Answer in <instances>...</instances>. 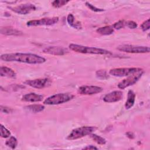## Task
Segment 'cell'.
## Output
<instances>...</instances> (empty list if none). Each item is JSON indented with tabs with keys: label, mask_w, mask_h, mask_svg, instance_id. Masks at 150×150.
Segmentation results:
<instances>
[{
	"label": "cell",
	"mask_w": 150,
	"mask_h": 150,
	"mask_svg": "<svg viewBox=\"0 0 150 150\" xmlns=\"http://www.w3.org/2000/svg\"><path fill=\"white\" fill-rule=\"evenodd\" d=\"M1 59L5 62H16L33 64H42L46 62V59L39 55L23 53L3 54L1 56Z\"/></svg>",
	"instance_id": "cell-1"
},
{
	"label": "cell",
	"mask_w": 150,
	"mask_h": 150,
	"mask_svg": "<svg viewBox=\"0 0 150 150\" xmlns=\"http://www.w3.org/2000/svg\"><path fill=\"white\" fill-rule=\"evenodd\" d=\"M70 50L80 53L85 54H111V52L109 50L97 48L94 47H88L85 46L80 45H77L74 43H71L69 46Z\"/></svg>",
	"instance_id": "cell-2"
},
{
	"label": "cell",
	"mask_w": 150,
	"mask_h": 150,
	"mask_svg": "<svg viewBox=\"0 0 150 150\" xmlns=\"http://www.w3.org/2000/svg\"><path fill=\"white\" fill-rule=\"evenodd\" d=\"M73 97L74 96L71 93H59L47 97L43 103L46 105L60 104L71 100Z\"/></svg>",
	"instance_id": "cell-3"
},
{
	"label": "cell",
	"mask_w": 150,
	"mask_h": 150,
	"mask_svg": "<svg viewBox=\"0 0 150 150\" xmlns=\"http://www.w3.org/2000/svg\"><path fill=\"white\" fill-rule=\"evenodd\" d=\"M96 129V127L89 126H83L79 128H77L71 131V132L67 136V139L69 140H74L79 139L87 135H90Z\"/></svg>",
	"instance_id": "cell-4"
},
{
	"label": "cell",
	"mask_w": 150,
	"mask_h": 150,
	"mask_svg": "<svg viewBox=\"0 0 150 150\" xmlns=\"http://www.w3.org/2000/svg\"><path fill=\"white\" fill-rule=\"evenodd\" d=\"M117 50L129 53H145L149 52V47L133 45H122L117 47Z\"/></svg>",
	"instance_id": "cell-5"
},
{
	"label": "cell",
	"mask_w": 150,
	"mask_h": 150,
	"mask_svg": "<svg viewBox=\"0 0 150 150\" xmlns=\"http://www.w3.org/2000/svg\"><path fill=\"white\" fill-rule=\"evenodd\" d=\"M141 70H142V69L136 68V67L116 68V69H111L109 71V73L111 75L115 77H124V76H129Z\"/></svg>",
	"instance_id": "cell-6"
},
{
	"label": "cell",
	"mask_w": 150,
	"mask_h": 150,
	"mask_svg": "<svg viewBox=\"0 0 150 150\" xmlns=\"http://www.w3.org/2000/svg\"><path fill=\"white\" fill-rule=\"evenodd\" d=\"M59 21L58 17L44 18L38 20H31L26 23L28 26H50L56 23Z\"/></svg>",
	"instance_id": "cell-7"
},
{
	"label": "cell",
	"mask_w": 150,
	"mask_h": 150,
	"mask_svg": "<svg viewBox=\"0 0 150 150\" xmlns=\"http://www.w3.org/2000/svg\"><path fill=\"white\" fill-rule=\"evenodd\" d=\"M144 73L143 70L128 76V78L124 79L118 84V87L120 89H124L134 84L142 76Z\"/></svg>",
	"instance_id": "cell-8"
},
{
	"label": "cell",
	"mask_w": 150,
	"mask_h": 150,
	"mask_svg": "<svg viewBox=\"0 0 150 150\" xmlns=\"http://www.w3.org/2000/svg\"><path fill=\"white\" fill-rule=\"evenodd\" d=\"M25 84L35 88L41 89L45 87H49L51 85L52 81L50 79H38L34 80H29L25 81Z\"/></svg>",
	"instance_id": "cell-9"
},
{
	"label": "cell",
	"mask_w": 150,
	"mask_h": 150,
	"mask_svg": "<svg viewBox=\"0 0 150 150\" xmlns=\"http://www.w3.org/2000/svg\"><path fill=\"white\" fill-rule=\"evenodd\" d=\"M9 8L13 12L20 15H26L36 9V7L33 4L28 3L21 4L14 7L10 6Z\"/></svg>",
	"instance_id": "cell-10"
},
{
	"label": "cell",
	"mask_w": 150,
	"mask_h": 150,
	"mask_svg": "<svg viewBox=\"0 0 150 150\" xmlns=\"http://www.w3.org/2000/svg\"><path fill=\"white\" fill-rule=\"evenodd\" d=\"M102 91L101 87L96 86H82L78 89V92L83 95H93Z\"/></svg>",
	"instance_id": "cell-11"
},
{
	"label": "cell",
	"mask_w": 150,
	"mask_h": 150,
	"mask_svg": "<svg viewBox=\"0 0 150 150\" xmlns=\"http://www.w3.org/2000/svg\"><path fill=\"white\" fill-rule=\"evenodd\" d=\"M122 97V92L119 90H116L105 94L103 97V100L106 103H114L121 100Z\"/></svg>",
	"instance_id": "cell-12"
},
{
	"label": "cell",
	"mask_w": 150,
	"mask_h": 150,
	"mask_svg": "<svg viewBox=\"0 0 150 150\" xmlns=\"http://www.w3.org/2000/svg\"><path fill=\"white\" fill-rule=\"evenodd\" d=\"M68 50L66 48L60 46H49L43 49L45 53L53 55H63L68 53Z\"/></svg>",
	"instance_id": "cell-13"
},
{
	"label": "cell",
	"mask_w": 150,
	"mask_h": 150,
	"mask_svg": "<svg viewBox=\"0 0 150 150\" xmlns=\"http://www.w3.org/2000/svg\"><path fill=\"white\" fill-rule=\"evenodd\" d=\"M43 97L42 95L34 93H28L22 97V100L26 102H38L42 100Z\"/></svg>",
	"instance_id": "cell-14"
},
{
	"label": "cell",
	"mask_w": 150,
	"mask_h": 150,
	"mask_svg": "<svg viewBox=\"0 0 150 150\" xmlns=\"http://www.w3.org/2000/svg\"><path fill=\"white\" fill-rule=\"evenodd\" d=\"M1 33L5 35H14V36H19L23 34V33L21 31L9 26L2 27L1 28Z\"/></svg>",
	"instance_id": "cell-15"
},
{
	"label": "cell",
	"mask_w": 150,
	"mask_h": 150,
	"mask_svg": "<svg viewBox=\"0 0 150 150\" xmlns=\"http://www.w3.org/2000/svg\"><path fill=\"white\" fill-rule=\"evenodd\" d=\"M0 74L1 77H6L9 78H14L16 76V73L12 69L5 66L1 67Z\"/></svg>",
	"instance_id": "cell-16"
},
{
	"label": "cell",
	"mask_w": 150,
	"mask_h": 150,
	"mask_svg": "<svg viewBox=\"0 0 150 150\" xmlns=\"http://www.w3.org/2000/svg\"><path fill=\"white\" fill-rule=\"evenodd\" d=\"M135 100V94L132 90H129L128 92L127 100L125 104V107L126 109L131 108L134 104Z\"/></svg>",
	"instance_id": "cell-17"
},
{
	"label": "cell",
	"mask_w": 150,
	"mask_h": 150,
	"mask_svg": "<svg viewBox=\"0 0 150 150\" xmlns=\"http://www.w3.org/2000/svg\"><path fill=\"white\" fill-rule=\"evenodd\" d=\"M25 109L30 112L36 113L42 111L45 109V107L41 104H32L25 107Z\"/></svg>",
	"instance_id": "cell-18"
},
{
	"label": "cell",
	"mask_w": 150,
	"mask_h": 150,
	"mask_svg": "<svg viewBox=\"0 0 150 150\" xmlns=\"http://www.w3.org/2000/svg\"><path fill=\"white\" fill-rule=\"evenodd\" d=\"M67 21L68 23L69 24V25L74 28L78 29L81 28V23L79 22L76 21L75 20L74 16L71 13L68 15V16L67 17Z\"/></svg>",
	"instance_id": "cell-19"
},
{
	"label": "cell",
	"mask_w": 150,
	"mask_h": 150,
	"mask_svg": "<svg viewBox=\"0 0 150 150\" xmlns=\"http://www.w3.org/2000/svg\"><path fill=\"white\" fill-rule=\"evenodd\" d=\"M114 28L112 26H105L99 28L97 29V32L102 35H110L114 32Z\"/></svg>",
	"instance_id": "cell-20"
},
{
	"label": "cell",
	"mask_w": 150,
	"mask_h": 150,
	"mask_svg": "<svg viewBox=\"0 0 150 150\" xmlns=\"http://www.w3.org/2000/svg\"><path fill=\"white\" fill-rule=\"evenodd\" d=\"M90 137L94 142L99 145H104L106 144V140L103 137L92 133L90 134Z\"/></svg>",
	"instance_id": "cell-21"
},
{
	"label": "cell",
	"mask_w": 150,
	"mask_h": 150,
	"mask_svg": "<svg viewBox=\"0 0 150 150\" xmlns=\"http://www.w3.org/2000/svg\"><path fill=\"white\" fill-rule=\"evenodd\" d=\"M5 145L8 146L10 147L12 149H15L17 145H18V141L15 137H11L5 142Z\"/></svg>",
	"instance_id": "cell-22"
},
{
	"label": "cell",
	"mask_w": 150,
	"mask_h": 150,
	"mask_svg": "<svg viewBox=\"0 0 150 150\" xmlns=\"http://www.w3.org/2000/svg\"><path fill=\"white\" fill-rule=\"evenodd\" d=\"M69 1L66 0H55L52 2V5L53 7L56 8H59L64 5H65L67 3H68Z\"/></svg>",
	"instance_id": "cell-23"
},
{
	"label": "cell",
	"mask_w": 150,
	"mask_h": 150,
	"mask_svg": "<svg viewBox=\"0 0 150 150\" xmlns=\"http://www.w3.org/2000/svg\"><path fill=\"white\" fill-rule=\"evenodd\" d=\"M96 76L101 80H105L108 78V75L107 71L104 70H99L96 71Z\"/></svg>",
	"instance_id": "cell-24"
},
{
	"label": "cell",
	"mask_w": 150,
	"mask_h": 150,
	"mask_svg": "<svg viewBox=\"0 0 150 150\" xmlns=\"http://www.w3.org/2000/svg\"><path fill=\"white\" fill-rule=\"evenodd\" d=\"M11 132L10 131L6 129L3 125H1V136L2 138H8L10 136Z\"/></svg>",
	"instance_id": "cell-25"
},
{
	"label": "cell",
	"mask_w": 150,
	"mask_h": 150,
	"mask_svg": "<svg viewBox=\"0 0 150 150\" xmlns=\"http://www.w3.org/2000/svg\"><path fill=\"white\" fill-rule=\"evenodd\" d=\"M125 23H126V21H124V20H121V21H119L117 22H115V23H114L113 25H112V28L115 29H120L121 28H123L125 26Z\"/></svg>",
	"instance_id": "cell-26"
},
{
	"label": "cell",
	"mask_w": 150,
	"mask_h": 150,
	"mask_svg": "<svg viewBox=\"0 0 150 150\" xmlns=\"http://www.w3.org/2000/svg\"><path fill=\"white\" fill-rule=\"evenodd\" d=\"M86 5L90 9H91V11H94V12H103V11H104V9L98 8L94 6V5H93L92 4H91L90 3H89V2H86Z\"/></svg>",
	"instance_id": "cell-27"
},
{
	"label": "cell",
	"mask_w": 150,
	"mask_h": 150,
	"mask_svg": "<svg viewBox=\"0 0 150 150\" xmlns=\"http://www.w3.org/2000/svg\"><path fill=\"white\" fill-rule=\"evenodd\" d=\"M150 27V23H149V19H148L147 20L145 21L141 25V28L143 31H146L149 29Z\"/></svg>",
	"instance_id": "cell-28"
},
{
	"label": "cell",
	"mask_w": 150,
	"mask_h": 150,
	"mask_svg": "<svg viewBox=\"0 0 150 150\" xmlns=\"http://www.w3.org/2000/svg\"><path fill=\"white\" fill-rule=\"evenodd\" d=\"M125 26L130 29H135V28H137L138 25L136 22H135L134 21H126Z\"/></svg>",
	"instance_id": "cell-29"
},
{
	"label": "cell",
	"mask_w": 150,
	"mask_h": 150,
	"mask_svg": "<svg viewBox=\"0 0 150 150\" xmlns=\"http://www.w3.org/2000/svg\"><path fill=\"white\" fill-rule=\"evenodd\" d=\"M1 112H4V113H9L12 111V109L10 108L6 107H3L2 105L1 106Z\"/></svg>",
	"instance_id": "cell-30"
},
{
	"label": "cell",
	"mask_w": 150,
	"mask_h": 150,
	"mask_svg": "<svg viewBox=\"0 0 150 150\" xmlns=\"http://www.w3.org/2000/svg\"><path fill=\"white\" fill-rule=\"evenodd\" d=\"M97 149L98 148L97 147H96L93 145H87V146H85L83 148V149Z\"/></svg>",
	"instance_id": "cell-31"
},
{
	"label": "cell",
	"mask_w": 150,
	"mask_h": 150,
	"mask_svg": "<svg viewBox=\"0 0 150 150\" xmlns=\"http://www.w3.org/2000/svg\"><path fill=\"white\" fill-rule=\"evenodd\" d=\"M126 134L130 138H134V135L131 132H128L127 133H126Z\"/></svg>",
	"instance_id": "cell-32"
}]
</instances>
